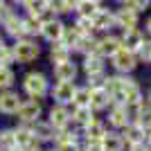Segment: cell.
<instances>
[{
	"label": "cell",
	"mask_w": 151,
	"mask_h": 151,
	"mask_svg": "<svg viewBox=\"0 0 151 151\" xmlns=\"http://www.w3.org/2000/svg\"><path fill=\"white\" fill-rule=\"evenodd\" d=\"M50 77L45 75L43 70H29L23 75L20 79V90L25 97H34V99H45L50 95Z\"/></svg>",
	"instance_id": "6da1fadb"
},
{
	"label": "cell",
	"mask_w": 151,
	"mask_h": 151,
	"mask_svg": "<svg viewBox=\"0 0 151 151\" xmlns=\"http://www.w3.org/2000/svg\"><path fill=\"white\" fill-rule=\"evenodd\" d=\"M18 124H34V122L43 120L45 117V104L43 99H34V97H25L23 104H20L18 113L14 115Z\"/></svg>",
	"instance_id": "7a4b0ae2"
},
{
	"label": "cell",
	"mask_w": 151,
	"mask_h": 151,
	"mask_svg": "<svg viewBox=\"0 0 151 151\" xmlns=\"http://www.w3.org/2000/svg\"><path fill=\"white\" fill-rule=\"evenodd\" d=\"M138 65H140V61H138V57L133 54V52H129V50H117L113 54V57L108 59V68H111V72H115V75H133L135 70H138Z\"/></svg>",
	"instance_id": "3957f363"
},
{
	"label": "cell",
	"mask_w": 151,
	"mask_h": 151,
	"mask_svg": "<svg viewBox=\"0 0 151 151\" xmlns=\"http://www.w3.org/2000/svg\"><path fill=\"white\" fill-rule=\"evenodd\" d=\"M14 57H16V63H34L38 57H41V45L36 43V38H20V41H14Z\"/></svg>",
	"instance_id": "277c9868"
},
{
	"label": "cell",
	"mask_w": 151,
	"mask_h": 151,
	"mask_svg": "<svg viewBox=\"0 0 151 151\" xmlns=\"http://www.w3.org/2000/svg\"><path fill=\"white\" fill-rule=\"evenodd\" d=\"M90 20H93V27H95V34H97V36L117 29V23H115V9H108V7H104V5L95 12V16Z\"/></svg>",
	"instance_id": "5b68a950"
},
{
	"label": "cell",
	"mask_w": 151,
	"mask_h": 151,
	"mask_svg": "<svg viewBox=\"0 0 151 151\" xmlns=\"http://www.w3.org/2000/svg\"><path fill=\"white\" fill-rule=\"evenodd\" d=\"M77 83L79 81H54L50 86V97L52 104H65L70 106L72 104V97H75V90H77Z\"/></svg>",
	"instance_id": "8992f818"
},
{
	"label": "cell",
	"mask_w": 151,
	"mask_h": 151,
	"mask_svg": "<svg viewBox=\"0 0 151 151\" xmlns=\"http://www.w3.org/2000/svg\"><path fill=\"white\" fill-rule=\"evenodd\" d=\"M106 133H108V124L104 120V115H95L93 120L81 129V140L83 142H101Z\"/></svg>",
	"instance_id": "52a82bcc"
},
{
	"label": "cell",
	"mask_w": 151,
	"mask_h": 151,
	"mask_svg": "<svg viewBox=\"0 0 151 151\" xmlns=\"http://www.w3.org/2000/svg\"><path fill=\"white\" fill-rule=\"evenodd\" d=\"M79 75H81L79 61H75V59L52 65V79L54 81H79Z\"/></svg>",
	"instance_id": "ba28073f"
},
{
	"label": "cell",
	"mask_w": 151,
	"mask_h": 151,
	"mask_svg": "<svg viewBox=\"0 0 151 151\" xmlns=\"http://www.w3.org/2000/svg\"><path fill=\"white\" fill-rule=\"evenodd\" d=\"M45 120L50 122L57 131L68 129L70 126V106H65V104H50V108H45Z\"/></svg>",
	"instance_id": "9c48e42d"
},
{
	"label": "cell",
	"mask_w": 151,
	"mask_h": 151,
	"mask_svg": "<svg viewBox=\"0 0 151 151\" xmlns=\"http://www.w3.org/2000/svg\"><path fill=\"white\" fill-rule=\"evenodd\" d=\"M104 120H106V124H108L111 131H122L124 126L131 124L129 115H126L124 104H111V108L104 113Z\"/></svg>",
	"instance_id": "30bf717a"
},
{
	"label": "cell",
	"mask_w": 151,
	"mask_h": 151,
	"mask_svg": "<svg viewBox=\"0 0 151 151\" xmlns=\"http://www.w3.org/2000/svg\"><path fill=\"white\" fill-rule=\"evenodd\" d=\"M117 50H122L120 34H117V32H108V34H99V36H97V54H99V57H104L108 61Z\"/></svg>",
	"instance_id": "8fae6325"
},
{
	"label": "cell",
	"mask_w": 151,
	"mask_h": 151,
	"mask_svg": "<svg viewBox=\"0 0 151 151\" xmlns=\"http://www.w3.org/2000/svg\"><path fill=\"white\" fill-rule=\"evenodd\" d=\"M25 126H29V131H32V135L36 138V142L38 145H43V147H50L52 142H54V135H57V129L50 124V122L45 120H38V122H34V124H25Z\"/></svg>",
	"instance_id": "7c38bea8"
},
{
	"label": "cell",
	"mask_w": 151,
	"mask_h": 151,
	"mask_svg": "<svg viewBox=\"0 0 151 151\" xmlns=\"http://www.w3.org/2000/svg\"><path fill=\"white\" fill-rule=\"evenodd\" d=\"M79 70H81L83 77L90 75H99V72H108V61L99 54H88V57H81L79 61Z\"/></svg>",
	"instance_id": "4fadbf2b"
},
{
	"label": "cell",
	"mask_w": 151,
	"mask_h": 151,
	"mask_svg": "<svg viewBox=\"0 0 151 151\" xmlns=\"http://www.w3.org/2000/svg\"><path fill=\"white\" fill-rule=\"evenodd\" d=\"M115 23H117V29L115 32H124V29H135L140 25V14L129 9V7L120 5L115 9Z\"/></svg>",
	"instance_id": "5bb4252c"
},
{
	"label": "cell",
	"mask_w": 151,
	"mask_h": 151,
	"mask_svg": "<svg viewBox=\"0 0 151 151\" xmlns=\"http://www.w3.org/2000/svg\"><path fill=\"white\" fill-rule=\"evenodd\" d=\"M120 34V43L124 50L133 52V54H138V50L142 47V43L147 41L145 32L140 29V27H135V29H124V32H117Z\"/></svg>",
	"instance_id": "9a60e30c"
},
{
	"label": "cell",
	"mask_w": 151,
	"mask_h": 151,
	"mask_svg": "<svg viewBox=\"0 0 151 151\" xmlns=\"http://www.w3.org/2000/svg\"><path fill=\"white\" fill-rule=\"evenodd\" d=\"M104 90L108 93V97L113 99V104H124V75H115L108 72Z\"/></svg>",
	"instance_id": "2e32d148"
},
{
	"label": "cell",
	"mask_w": 151,
	"mask_h": 151,
	"mask_svg": "<svg viewBox=\"0 0 151 151\" xmlns=\"http://www.w3.org/2000/svg\"><path fill=\"white\" fill-rule=\"evenodd\" d=\"M23 95L18 93V90H2L0 93V113L2 115H16L18 113L20 104H23Z\"/></svg>",
	"instance_id": "e0dca14e"
},
{
	"label": "cell",
	"mask_w": 151,
	"mask_h": 151,
	"mask_svg": "<svg viewBox=\"0 0 151 151\" xmlns=\"http://www.w3.org/2000/svg\"><path fill=\"white\" fill-rule=\"evenodd\" d=\"M63 29H65V23H63L59 16H54L52 20H45L43 23V27H41V38L47 41V43H57V41H61Z\"/></svg>",
	"instance_id": "ac0fdd59"
},
{
	"label": "cell",
	"mask_w": 151,
	"mask_h": 151,
	"mask_svg": "<svg viewBox=\"0 0 151 151\" xmlns=\"http://www.w3.org/2000/svg\"><path fill=\"white\" fill-rule=\"evenodd\" d=\"M113 99L108 97V93L104 88H97V90H90V111L95 115H104L111 108Z\"/></svg>",
	"instance_id": "d6986e66"
},
{
	"label": "cell",
	"mask_w": 151,
	"mask_h": 151,
	"mask_svg": "<svg viewBox=\"0 0 151 151\" xmlns=\"http://www.w3.org/2000/svg\"><path fill=\"white\" fill-rule=\"evenodd\" d=\"M120 133H122V138H124L126 147H133V145H145V140H147V131L138 124V122H131V124L124 126Z\"/></svg>",
	"instance_id": "ffe728a7"
},
{
	"label": "cell",
	"mask_w": 151,
	"mask_h": 151,
	"mask_svg": "<svg viewBox=\"0 0 151 151\" xmlns=\"http://www.w3.org/2000/svg\"><path fill=\"white\" fill-rule=\"evenodd\" d=\"M93 117H95V113L90 111V106H70V126H75L79 131H81Z\"/></svg>",
	"instance_id": "44dd1931"
},
{
	"label": "cell",
	"mask_w": 151,
	"mask_h": 151,
	"mask_svg": "<svg viewBox=\"0 0 151 151\" xmlns=\"http://www.w3.org/2000/svg\"><path fill=\"white\" fill-rule=\"evenodd\" d=\"M2 27H5V32L14 38V41H20V38H25V25H23V16H18V14L9 16V18L2 23Z\"/></svg>",
	"instance_id": "7402d4cb"
},
{
	"label": "cell",
	"mask_w": 151,
	"mask_h": 151,
	"mask_svg": "<svg viewBox=\"0 0 151 151\" xmlns=\"http://www.w3.org/2000/svg\"><path fill=\"white\" fill-rule=\"evenodd\" d=\"M72 57H75V52L70 50L65 43H61V41L50 43V63H52V65L63 63V61H68V59H72Z\"/></svg>",
	"instance_id": "603a6c76"
},
{
	"label": "cell",
	"mask_w": 151,
	"mask_h": 151,
	"mask_svg": "<svg viewBox=\"0 0 151 151\" xmlns=\"http://www.w3.org/2000/svg\"><path fill=\"white\" fill-rule=\"evenodd\" d=\"M101 147H104V151H126V142L122 138V133L111 131V129H108V133L101 140Z\"/></svg>",
	"instance_id": "cb8c5ba5"
},
{
	"label": "cell",
	"mask_w": 151,
	"mask_h": 151,
	"mask_svg": "<svg viewBox=\"0 0 151 151\" xmlns=\"http://www.w3.org/2000/svg\"><path fill=\"white\" fill-rule=\"evenodd\" d=\"M75 54L79 57H88V54H97V34H90V36H81L79 43L75 47Z\"/></svg>",
	"instance_id": "d4e9b609"
},
{
	"label": "cell",
	"mask_w": 151,
	"mask_h": 151,
	"mask_svg": "<svg viewBox=\"0 0 151 151\" xmlns=\"http://www.w3.org/2000/svg\"><path fill=\"white\" fill-rule=\"evenodd\" d=\"M18 81V77L14 72V68H5V65H0V93L2 90H12Z\"/></svg>",
	"instance_id": "484cf974"
},
{
	"label": "cell",
	"mask_w": 151,
	"mask_h": 151,
	"mask_svg": "<svg viewBox=\"0 0 151 151\" xmlns=\"http://www.w3.org/2000/svg\"><path fill=\"white\" fill-rule=\"evenodd\" d=\"M70 106H90V88L86 83H77V90Z\"/></svg>",
	"instance_id": "4316f807"
},
{
	"label": "cell",
	"mask_w": 151,
	"mask_h": 151,
	"mask_svg": "<svg viewBox=\"0 0 151 151\" xmlns=\"http://www.w3.org/2000/svg\"><path fill=\"white\" fill-rule=\"evenodd\" d=\"M79 38H81V34H79V29H77L72 23H70V25H65V29H63V36H61V43H65L70 50L75 52L77 43H79Z\"/></svg>",
	"instance_id": "83f0119b"
},
{
	"label": "cell",
	"mask_w": 151,
	"mask_h": 151,
	"mask_svg": "<svg viewBox=\"0 0 151 151\" xmlns=\"http://www.w3.org/2000/svg\"><path fill=\"white\" fill-rule=\"evenodd\" d=\"M16 147V126H5L0 129V149H12Z\"/></svg>",
	"instance_id": "f1b7e54d"
},
{
	"label": "cell",
	"mask_w": 151,
	"mask_h": 151,
	"mask_svg": "<svg viewBox=\"0 0 151 151\" xmlns=\"http://www.w3.org/2000/svg\"><path fill=\"white\" fill-rule=\"evenodd\" d=\"M23 25H25V36H29V38L41 36V27H43V23H41L36 16H23Z\"/></svg>",
	"instance_id": "f546056e"
},
{
	"label": "cell",
	"mask_w": 151,
	"mask_h": 151,
	"mask_svg": "<svg viewBox=\"0 0 151 151\" xmlns=\"http://www.w3.org/2000/svg\"><path fill=\"white\" fill-rule=\"evenodd\" d=\"M101 5H95V2H90V0H81L79 5H77L75 9V16H81V18H93L95 12L99 9Z\"/></svg>",
	"instance_id": "4dcf8cb0"
},
{
	"label": "cell",
	"mask_w": 151,
	"mask_h": 151,
	"mask_svg": "<svg viewBox=\"0 0 151 151\" xmlns=\"http://www.w3.org/2000/svg\"><path fill=\"white\" fill-rule=\"evenodd\" d=\"M25 12H27V16H41L43 12H47V0H27L25 5Z\"/></svg>",
	"instance_id": "1f68e13d"
},
{
	"label": "cell",
	"mask_w": 151,
	"mask_h": 151,
	"mask_svg": "<svg viewBox=\"0 0 151 151\" xmlns=\"http://www.w3.org/2000/svg\"><path fill=\"white\" fill-rule=\"evenodd\" d=\"M72 25L79 29V34H81V36H90V34H95V27H93V20H90V18H81V16H75Z\"/></svg>",
	"instance_id": "d6a6232c"
},
{
	"label": "cell",
	"mask_w": 151,
	"mask_h": 151,
	"mask_svg": "<svg viewBox=\"0 0 151 151\" xmlns=\"http://www.w3.org/2000/svg\"><path fill=\"white\" fill-rule=\"evenodd\" d=\"M47 9H50L54 16H59V18H61V16H68V14H72L65 0H47Z\"/></svg>",
	"instance_id": "836d02e7"
},
{
	"label": "cell",
	"mask_w": 151,
	"mask_h": 151,
	"mask_svg": "<svg viewBox=\"0 0 151 151\" xmlns=\"http://www.w3.org/2000/svg\"><path fill=\"white\" fill-rule=\"evenodd\" d=\"M106 77H108V72L90 75V77H83V83H86L90 90H97V88H104V83H106Z\"/></svg>",
	"instance_id": "e575fe53"
},
{
	"label": "cell",
	"mask_w": 151,
	"mask_h": 151,
	"mask_svg": "<svg viewBox=\"0 0 151 151\" xmlns=\"http://www.w3.org/2000/svg\"><path fill=\"white\" fill-rule=\"evenodd\" d=\"M14 63H16V57H14V47L5 43L2 47H0V65H5V68H12Z\"/></svg>",
	"instance_id": "d590c367"
},
{
	"label": "cell",
	"mask_w": 151,
	"mask_h": 151,
	"mask_svg": "<svg viewBox=\"0 0 151 151\" xmlns=\"http://www.w3.org/2000/svg\"><path fill=\"white\" fill-rule=\"evenodd\" d=\"M135 57H138L140 63H145V65H149V63H151V38H147L145 43H142V47L138 50Z\"/></svg>",
	"instance_id": "8d00e7d4"
},
{
	"label": "cell",
	"mask_w": 151,
	"mask_h": 151,
	"mask_svg": "<svg viewBox=\"0 0 151 151\" xmlns=\"http://www.w3.org/2000/svg\"><path fill=\"white\" fill-rule=\"evenodd\" d=\"M135 122H138L145 131H151V106H149V104L142 108V113L138 115V120H135Z\"/></svg>",
	"instance_id": "74e56055"
},
{
	"label": "cell",
	"mask_w": 151,
	"mask_h": 151,
	"mask_svg": "<svg viewBox=\"0 0 151 151\" xmlns=\"http://www.w3.org/2000/svg\"><path fill=\"white\" fill-rule=\"evenodd\" d=\"M124 7H129V9H133V12H138V14H145L151 7V0H129Z\"/></svg>",
	"instance_id": "f35d334b"
},
{
	"label": "cell",
	"mask_w": 151,
	"mask_h": 151,
	"mask_svg": "<svg viewBox=\"0 0 151 151\" xmlns=\"http://www.w3.org/2000/svg\"><path fill=\"white\" fill-rule=\"evenodd\" d=\"M81 151H104L101 142H83L81 140Z\"/></svg>",
	"instance_id": "ab89813d"
},
{
	"label": "cell",
	"mask_w": 151,
	"mask_h": 151,
	"mask_svg": "<svg viewBox=\"0 0 151 151\" xmlns=\"http://www.w3.org/2000/svg\"><path fill=\"white\" fill-rule=\"evenodd\" d=\"M142 32H145V36H147V38H151V14L145 18V27H142Z\"/></svg>",
	"instance_id": "60d3db41"
},
{
	"label": "cell",
	"mask_w": 151,
	"mask_h": 151,
	"mask_svg": "<svg viewBox=\"0 0 151 151\" xmlns=\"http://www.w3.org/2000/svg\"><path fill=\"white\" fill-rule=\"evenodd\" d=\"M126 151H149L147 145H133V147H126Z\"/></svg>",
	"instance_id": "b9f144b4"
},
{
	"label": "cell",
	"mask_w": 151,
	"mask_h": 151,
	"mask_svg": "<svg viewBox=\"0 0 151 151\" xmlns=\"http://www.w3.org/2000/svg\"><path fill=\"white\" fill-rule=\"evenodd\" d=\"M65 2H68V7H70V12L75 14V9H77V5H79V2H81V0H65Z\"/></svg>",
	"instance_id": "7bdbcfd3"
},
{
	"label": "cell",
	"mask_w": 151,
	"mask_h": 151,
	"mask_svg": "<svg viewBox=\"0 0 151 151\" xmlns=\"http://www.w3.org/2000/svg\"><path fill=\"white\" fill-rule=\"evenodd\" d=\"M145 99H147V104L151 106V86H147V88H145Z\"/></svg>",
	"instance_id": "ee69618b"
},
{
	"label": "cell",
	"mask_w": 151,
	"mask_h": 151,
	"mask_svg": "<svg viewBox=\"0 0 151 151\" xmlns=\"http://www.w3.org/2000/svg\"><path fill=\"white\" fill-rule=\"evenodd\" d=\"M43 151H57V149H54V147H52V145H50V147H45V149H43Z\"/></svg>",
	"instance_id": "f6af8a7d"
},
{
	"label": "cell",
	"mask_w": 151,
	"mask_h": 151,
	"mask_svg": "<svg viewBox=\"0 0 151 151\" xmlns=\"http://www.w3.org/2000/svg\"><path fill=\"white\" fill-rule=\"evenodd\" d=\"M90 2H95V5H104V0H90Z\"/></svg>",
	"instance_id": "bcb514c9"
},
{
	"label": "cell",
	"mask_w": 151,
	"mask_h": 151,
	"mask_svg": "<svg viewBox=\"0 0 151 151\" xmlns=\"http://www.w3.org/2000/svg\"><path fill=\"white\" fill-rule=\"evenodd\" d=\"M115 2H117V5H126V2H129V0H115Z\"/></svg>",
	"instance_id": "7dc6e473"
},
{
	"label": "cell",
	"mask_w": 151,
	"mask_h": 151,
	"mask_svg": "<svg viewBox=\"0 0 151 151\" xmlns=\"http://www.w3.org/2000/svg\"><path fill=\"white\" fill-rule=\"evenodd\" d=\"M14 2H18V5H25L27 0H14Z\"/></svg>",
	"instance_id": "c3c4849f"
},
{
	"label": "cell",
	"mask_w": 151,
	"mask_h": 151,
	"mask_svg": "<svg viewBox=\"0 0 151 151\" xmlns=\"http://www.w3.org/2000/svg\"><path fill=\"white\" fill-rule=\"evenodd\" d=\"M2 45H5V38H2V36H0V47H2Z\"/></svg>",
	"instance_id": "681fc988"
},
{
	"label": "cell",
	"mask_w": 151,
	"mask_h": 151,
	"mask_svg": "<svg viewBox=\"0 0 151 151\" xmlns=\"http://www.w3.org/2000/svg\"><path fill=\"white\" fill-rule=\"evenodd\" d=\"M2 5H5V0H0V7H2Z\"/></svg>",
	"instance_id": "f907efd6"
},
{
	"label": "cell",
	"mask_w": 151,
	"mask_h": 151,
	"mask_svg": "<svg viewBox=\"0 0 151 151\" xmlns=\"http://www.w3.org/2000/svg\"><path fill=\"white\" fill-rule=\"evenodd\" d=\"M149 86H151V83H149Z\"/></svg>",
	"instance_id": "816d5d0a"
},
{
	"label": "cell",
	"mask_w": 151,
	"mask_h": 151,
	"mask_svg": "<svg viewBox=\"0 0 151 151\" xmlns=\"http://www.w3.org/2000/svg\"><path fill=\"white\" fill-rule=\"evenodd\" d=\"M0 151H2V149H0Z\"/></svg>",
	"instance_id": "f5cc1de1"
},
{
	"label": "cell",
	"mask_w": 151,
	"mask_h": 151,
	"mask_svg": "<svg viewBox=\"0 0 151 151\" xmlns=\"http://www.w3.org/2000/svg\"><path fill=\"white\" fill-rule=\"evenodd\" d=\"M149 65H151V63H149Z\"/></svg>",
	"instance_id": "db71d44e"
}]
</instances>
